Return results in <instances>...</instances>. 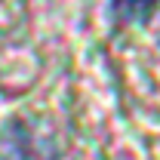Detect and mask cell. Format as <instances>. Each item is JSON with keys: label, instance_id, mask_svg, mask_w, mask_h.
Here are the masks:
<instances>
[{"label": "cell", "instance_id": "obj_1", "mask_svg": "<svg viewBox=\"0 0 160 160\" xmlns=\"http://www.w3.org/2000/svg\"><path fill=\"white\" fill-rule=\"evenodd\" d=\"M0 160H56V154L25 123H9L0 129Z\"/></svg>", "mask_w": 160, "mask_h": 160}]
</instances>
